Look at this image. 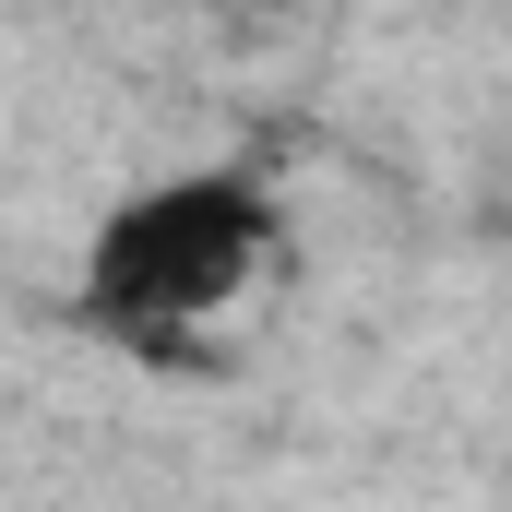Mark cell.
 <instances>
[{
  "label": "cell",
  "mask_w": 512,
  "mask_h": 512,
  "mask_svg": "<svg viewBox=\"0 0 512 512\" xmlns=\"http://www.w3.org/2000/svg\"><path fill=\"white\" fill-rule=\"evenodd\" d=\"M227 12H310V0H227Z\"/></svg>",
  "instance_id": "cell-2"
},
{
  "label": "cell",
  "mask_w": 512,
  "mask_h": 512,
  "mask_svg": "<svg viewBox=\"0 0 512 512\" xmlns=\"http://www.w3.org/2000/svg\"><path fill=\"white\" fill-rule=\"evenodd\" d=\"M286 262V203L262 167H179V179H143L96 215L84 274H72V322L108 334L120 358H203L215 322L251 298L262 274Z\"/></svg>",
  "instance_id": "cell-1"
}]
</instances>
